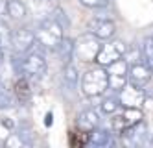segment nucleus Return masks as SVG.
Listing matches in <instances>:
<instances>
[{
  "label": "nucleus",
  "mask_w": 153,
  "mask_h": 148,
  "mask_svg": "<svg viewBox=\"0 0 153 148\" xmlns=\"http://www.w3.org/2000/svg\"><path fill=\"white\" fill-rule=\"evenodd\" d=\"M107 89H109V74L105 67L98 65L94 69H89L81 76V91L85 96L89 98L102 96Z\"/></svg>",
  "instance_id": "f257e3e1"
},
{
  "label": "nucleus",
  "mask_w": 153,
  "mask_h": 148,
  "mask_svg": "<svg viewBox=\"0 0 153 148\" xmlns=\"http://www.w3.org/2000/svg\"><path fill=\"white\" fill-rule=\"evenodd\" d=\"M63 32H65V28L59 24V22L53 17H48V19H45L41 22L37 32H35L37 44L42 47V48H48V50H56V47L65 37Z\"/></svg>",
  "instance_id": "f03ea898"
},
{
  "label": "nucleus",
  "mask_w": 153,
  "mask_h": 148,
  "mask_svg": "<svg viewBox=\"0 0 153 148\" xmlns=\"http://www.w3.org/2000/svg\"><path fill=\"white\" fill-rule=\"evenodd\" d=\"M100 48H102V39H98L91 32L83 33V35H79L74 41V56L85 63L96 61L98 54H100Z\"/></svg>",
  "instance_id": "7ed1b4c3"
},
{
  "label": "nucleus",
  "mask_w": 153,
  "mask_h": 148,
  "mask_svg": "<svg viewBox=\"0 0 153 148\" xmlns=\"http://www.w3.org/2000/svg\"><path fill=\"white\" fill-rule=\"evenodd\" d=\"M127 54V44L120 39H109L105 44H102L100 54L96 58V63L102 67H109L111 63L122 59L124 56Z\"/></svg>",
  "instance_id": "20e7f679"
},
{
  "label": "nucleus",
  "mask_w": 153,
  "mask_h": 148,
  "mask_svg": "<svg viewBox=\"0 0 153 148\" xmlns=\"http://www.w3.org/2000/svg\"><path fill=\"white\" fill-rule=\"evenodd\" d=\"M107 69V74H109V89L120 93L127 83H129V63L122 58L114 63H111Z\"/></svg>",
  "instance_id": "39448f33"
},
{
  "label": "nucleus",
  "mask_w": 153,
  "mask_h": 148,
  "mask_svg": "<svg viewBox=\"0 0 153 148\" xmlns=\"http://www.w3.org/2000/svg\"><path fill=\"white\" fill-rule=\"evenodd\" d=\"M37 44L35 32L30 28H17L11 30V37H9V47L15 54H28L31 48Z\"/></svg>",
  "instance_id": "423d86ee"
},
{
  "label": "nucleus",
  "mask_w": 153,
  "mask_h": 148,
  "mask_svg": "<svg viewBox=\"0 0 153 148\" xmlns=\"http://www.w3.org/2000/svg\"><path fill=\"white\" fill-rule=\"evenodd\" d=\"M22 72L26 78H31V80H37V78H42L46 72V59L41 52H28V54H22Z\"/></svg>",
  "instance_id": "0eeeda50"
},
{
  "label": "nucleus",
  "mask_w": 153,
  "mask_h": 148,
  "mask_svg": "<svg viewBox=\"0 0 153 148\" xmlns=\"http://www.w3.org/2000/svg\"><path fill=\"white\" fill-rule=\"evenodd\" d=\"M87 32L94 33V35L98 39H102V41H109V39H113L114 33H116V24H114V20L107 19V17L96 15L92 20H89Z\"/></svg>",
  "instance_id": "6e6552de"
},
{
  "label": "nucleus",
  "mask_w": 153,
  "mask_h": 148,
  "mask_svg": "<svg viewBox=\"0 0 153 148\" xmlns=\"http://www.w3.org/2000/svg\"><path fill=\"white\" fill-rule=\"evenodd\" d=\"M146 91L144 87H138L135 83H127L122 91L118 93V98L124 107H142L146 102Z\"/></svg>",
  "instance_id": "1a4fd4ad"
},
{
  "label": "nucleus",
  "mask_w": 153,
  "mask_h": 148,
  "mask_svg": "<svg viewBox=\"0 0 153 148\" xmlns=\"http://www.w3.org/2000/svg\"><path fill=\"white\" fill-rule=\"evenodd\" d=\"M120 137H122V143L126 146H142L146 143V137H148V126L140 120V122L133 124V126L126 128L120 133Z\"/></svg>",
  "instance_id": "9d476101"
},
{
  "label": "nucleus",
  "mask_w": 153,
  "mask_h": 148,
  "mask_svg": "<svg viewBox=\"0 0 153 148\" xmlns=\"http://www.w3.org/2000/svg\"><path fill=\"white\" fill-rule=\"evenodd\" d=\"M153 71L144 63V61H137L129 65V83H135L138 87H148L151 82Z\"/></svg>",
  "instance_id": "9b49d317"
},
{
  "label": "nucleus",
  "mask_w": 153,
  "mask_h": 148,
  "mask_svg": "<svg viewBox=\"0 0 153 148\" xmlns=\"http://www.w3.org/2000/svg\"><path fill=\"white\" fill-rule=\"evenodd\" d=\"M76 126L83 133H91L96 128H100V115L96 109H83L78 119H76Z\"/></svg>",
  "instance_id": "f8f14e48"
},
{
  "label": "nucleus",
  "mask_w": 153,
  "mask_h": 148,
  "mask_svg": "<svg viewBox=\"0 0 153 148\" xmlns=\"http://www.w3.org/2000/svg\"><path fill=\"white\" fill-rule=\"evenodd\" d=\"M89 144L96 146V148L111 146L113 144V131L105 130V128H96L94 131L89 133Z\"/></svg>",
  "instance_id": "ddd939ff"
},
{
  "label": "nucleus",
  "mask_w": 153,
  "mask_h": 148,
  "mask_svg": "<svg viewBox=\"0 0 153 148\" xmlns=\"http://www.w3.org/2000/svg\"><path fill=\"white\" fill-rule=\"evenodd\" d=\"M63 83L67 89H76L79 83V72L76 69V65L70 61V63H65V69H63Z\"/></svg>",
  "instance_id": "4468645a"
},
{
  "label": "nucleus",
  "mask_w": 153,
  "mask_h": 148,
  "mask_svg": "<svg viewBox=\"0 0 153 148\" xmlns=\"http://www.w3.org/2000/svg\"><path fill=\"white\" fill-rule=\"evenodd\" d=\"M56 54L59 56V59L63 63H70L72 58H76L74 56V41L68 39V37H63L61 43L56 47Z\"/></svg>",
  "instance_id": "2eb2a0df"
},
{
  "label": "nucleus",
  "mask_w": 153,
  "mask_h": 148,
  "mask_svg": "<svg viewBox=\"0 0 153 148\" xmlns=\"http://www.w3.org/2000/svg\"><path fill=\"white\" fill-rule=\"evenodd\" d=\"M15 95H17V100L20 104H28L31 100V89H30V83H28V78L26 76H20L15 83Z\"/></svg>",
  "instance_id": "dca6fc26"
},
{
  "label": "nucleus",
  "mask_w": 153,
  "mask_h": 148,
  "mask_svg": "<svg viewBox=\"0 0 153 148\" xmlns=\"http://www.w3.org/2000/svg\"><path fill=\"white\" fill-rule=\"evenodd\" d=\"M7 15L11 17L13 20H22L28 15L26 4L22 0H7Z\"/></svg>",
  "instance_id": "f3484780"
},
{
  "label": "nucleus",
  "mask_w": 153,
  "mask_h": 148,
  "mask_svg": "<svg viewBox=\"0 0 153 148\" xmlns=\"http://www.w3.org/2000/svg\"><path fill=\"white\" fill-rule=\"evenodd\" d=\"M122 107L124 106H122V102H120L118 95L116 96H107V98H103L102 104H100V109H102V113H105V115H116Z\"/></svg>",
  "instance_id": "a211bd4d"
},
{
  "label": "nucleus",
  "mask_w": 153,
  "mask_h": 148,
  "mask_svg": "<svg viewBox=\"0 0 153 148\" xmlns=\"http://www.w3.org/2000/svg\"><path fill=\"white\" fill-rule=\"evenodd\" d=\"M140 52H142V59H144V63L153 71V37H146L144 41H142Z\"/></svg>",
  "instance_id": "6ab92c4d"
},
{
  "label": "nucleus",
  "mask_w": 153,
  "mask_h": 148,
  "mask_svg": "<svg viewBox=\"0 0 153 148\" xmlns=\"http://www.w3.org/2000/svg\"><path fill=\"white\" fill-rule=\"evenodd\" d=\"M13 106V96L11 93L6 89L4 83H0V109H7Z\"/></svg>",
  "instance_id": "aec40b11"
},
{
  "label": "nucleus",
  "mask_w": 153,
  "mask_h": 148,
  "mask_svg": "<svg viewBox=\"0 0 153 148\" xmlns=\"http://www.w3.org/2000/svg\"><path fill=\"white\" fill-rule=\"evenodd\" d=\"M4 146H7V148H22V146H26V144H24L22 137H20V135L15 131V133H9L7 137H6Z\"/></svg>",
  "instance_id": "412c9836"
},
{
  "label": "nucleus",
  "mask_w": 153,
  "mask_h": 148,
  "mask_svg": "<svg viewBox=\"0 0 153 148\" xmlns=\"http://www.w3.org/2000/svg\"><path fill=\"white\" fill-rule=\"evenodd\" d=\"M17 133L22 137V141H24V144L26 146H31L33 144V131H31V128L30 126H26V124H22L19 130H17Z\"/></svg>",
  "instance_id": "4be33fe9"
},
{
  "label": "nucleus",
  "mask_w": 153,
  "mask_h": 148,
  "mask_svg": "<svg viewBox=\"0 0 153 148\" xmlns=\"http://www.w3.org/2000/svg\"><path fill=\"white\" fill-rule=\"evenodd\" d=\"M9 37H11V30L7 28L6 22H2V19H0V47H7L9 44Z\"/></svg>",
  "instance_id": "5701e85b"
},
{
  "label": "nucleus",
  "mask_w": 153,
  "mask_h": 148,
  "mask_svg": "<svg viewBox=\"0 0 153 148\" xmlns=\"http://www.w3.org/2000/svg\"><path fill=\"white\" fill-rule=\"evenodd\" d=\"M79 2L85 6V8H91V9H102V8H107L111 4V0H79Z\"/></svg>",
  "instance_id": "b1692460"
},
{
  "label": "nucleus",
  "mask_w": 153,
  "mask_h": 148,
  "mask_svg": "<svg viewBox=\"0 0 153 148\" xmlns=\"http://www.w3.org/2000/svg\"><path fill=\"white\" fill-rule=\"evenodd\" d=\"M52 17L56 19L63 28H68V24H70V22H68V17H67V13H65L61 8H56V9H53V15H52Z\"/></svg>",
  "instance_id": "393cba45"
},
{
  "label": "nucleus",
  "mask_w": 153,
  "mask_h": 148,
  "mask_svg": "<svg viewBox=\"0 0 153 148\" xmlns=\"http://www.w3.org/2000/svg\"><path fill=\"white\" fill-rule=\"evenodd\" d=\"M7 13V0H0V17Z\"/></svg>",
  "instance_id": "a878e982"
},
{
  "label": "nucleus",
  "mask_w": 153,
  "mask_h": 148,
  "mask_svg": "<svg viewBox=\"0 0 153 148\" xmlns=\"http://www.w3.org/2000/svg\"><path fill=\"white\" fill-rule=\"evenodd\" d=\"M4 59H6V58H4V48H2V47H0V65H2V63H4Z\"/></svg>",
  "instance_id": "bb28decb"
},
{
  "label": "nucleus",
  "mask_w": 153,
  "mask_h": 148,
  "mask_svg": "<svg viewBox=\"0 0 153 148\" xmlns=\"http://www.w3.org/2000/svg\"><path fill=\"white\" fill-rule=\"evenodd\" d=\"M151 37H153V35H151Z\"/></svg>",
  "instance_id": "cd10ccee"
}]
</instances>
